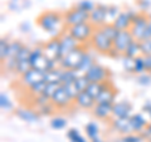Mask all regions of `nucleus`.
Listing matches in <instances>:
<instances>
[{
    "instance_id": "obj_52",
    "label": "nucleus",
    "mask_w": 151,
    "mask_h": 142,
    "mask_svg": "<svg viewBox=\"0 0 151 142\" xmlns=\"http://www.w3.org/2000/svg\"><path fill=\"white\" fill-rule=\"evenodd\" d=\"M34 102H35V105H37L38 107H40V106L47 105L48 102H50V99H49V98H47L45 96H43V94H40V96L34 97Z\"/></svg>"
},
{
    "instance_id": "obj_38",
    "label": "nucleus",
    "mask_w": 151,
    "mask_h": 142,
    "mask_svg": "<svg viewBox=\"0 0 151 142\" xmlns=\"http://www.w3.org/2000/svg\"><path fill=\"white\" fill-rule=\"evenodd\" d=\"M120 8L116 5H108L107 8V23H113L115 19L119 16L120 14Z\"/></svg>"
},
{
    "instance_id": "obj_10",
    "label": "nucleus",
    "mask_w": 151,
    "mask_h": 142,
    "mask_svg": "<svg viewBox=\"0 0 151 142\" xmlns=\"http://www.w3.org/2000/svg\"><path fill=\"white\" fill-rule=\"evenodd\" d=\"M135 40L134 35L131 34L130 30H120L117 37L113 40V49L119 52L120 54H125L126 49L130 47V44Z\"/></svg>"
},
{
    "instance_id": "obj_55",
    "label": "nucleus",
    "mask_w": 151,
    "mask_h": 142,
    "mask_svg": "<svg viewBox=\"0 0 151 142\" xmlns=\"http://www.w3.org/2000/svg\"><path fill=\"white\" fill-rule=\"evenodd\" d=\"M19 28H20V30H22L23 33H29V32H30V24H29L28 22H23Z\"/></svg>"
},
{
    "instance_id": "obj_21",
    "label": "nucleus",
    "mask_w": 151,
    "mask_h": 142,
    "mask_svg": "<svg viewBox=\"0 0 151 142\" xmlns=\"http://www.w3.org/2000/svg\"><path fill=\"white\" fill-rule=\"evenodd\" d=\"M15 115L22 121L28 122V123H34V122L39 121V113L32 110H27V108H18L15 111Z\"/></svg>"
},
{
    "instance_id": "obj_23",
    "label": "nucleus",
    "mask_w": 151,
    "mask_h": 142,
    "mask_svg": "<svg viewBox=\"0 0 151 142\" xmlns=\"http://www.w3.org/2000/svg\"><path fill=\"white\" fill-rule=\"evenodd\" d=\"M107 83H108V80H107V82H101V83L92 82V83H89V86H88V88L86 89V92H87L92 98L97 99V97L101 94V92L106 88Z\"/></svg>"
},
{
    "instance_id": "obj_60",
    "label": "nucleus",
    "mask_w": 151,
    "mask_h": 142,
    "mask_svg": "<svg viewBox=\"0 0 151 142\" xmlns=\"http://www.w3.org/2000/svg\"><path fill=\"white\" fill-rule=\"evenodd\" d=\"M149 142H151V136H150V137H149Z\"/></svg>"
},
{
    "instance_id": "obj_4",
    "label": "nucleus",
    "mask_w": 151,
    "mask_h": 142,
    "mask_svg": "<svg viewBox=\"0 0 151 142\" xmlns=\"http://www.w3.org/2000/svg\"><path fill=\"white\" fill-rule=\"evenodd\" d=\"M97 28H94L91 23H84V24L74 25L68 28V33L72 35L78 43H86V42L91 40Z\"/></svg>"
},
{
    "instance_id": "obj_3",
    "label": "nucleus",
    "mask_w": 151,
    "mask_h": 142,
    "mask_svg": "<svg viewBox=\"0 0 151 142\" xmlns=\"http://www.w3.org/2000/svg\"><path fill=\"white\" fill-rule=\"evenodd\" d=\"M84 54H86V50H84L82 47H78L74 50H72L69 54H67L65 57H63L62 59L59 60V68L62 69H73V70H78L79 65L82 63V59Z\"/></svg>"
},
{
    "instance_id": "obj_34",
    "label": "nucleus",
    "mask_w": 151,
    "mask_h": 142,
    "mask_svg": "<svg viewBox=\"0 0 151 142\" xmlns=\"http://www.w3.org/2000/svg\"><path fill=\"white\" fill-rule=\"evenodd\" d=\"M74 83H76V86H77L79 92H84L88 88V86H89V83L91 82H89L88 78L86 77V74H81L77 79H76Z\"/></svg>"
},
{
    "instance_id": "obj_53",
    "label": "nucleus",
    "mask_w": 151,
    "mask_h": 142,
    "mask_svg": "<svg viewBox=\"0 0 151 142\" xmlns=\"http://www.w3.org/2000/svg\"><path fill=\"white\" fill-rule=\"evenodd\" d=\"M144 62H145V69H146V72H150L151 73V55H145L144 57Z\"/></svg>"
},
{
    "instance_id": "obj_7",
    "label": "nucleus",
    "mask_w": 151,
    "mask_h": 142,
    "mask_svg": "<svg viewBox=\"0 0 151 142\" xmlns=\"http://www.w3.org/2000/svg\"><path fill=\"white\" fill-rule=\"evenodd\" d=\"M88 22H89V13L83 11L76 6L69 9V10L64 14V23L68 28L74 27V25H79V24H84V23H88Z\"/></svg>"
},
{
    "instance_id": "obj_32",
    "label": "nucleus",
    "mask_w": 151,
    "mask_h": 142,
    "mask_svg": "<svg viewBox=\"0 0 151 142\" xmlns=\"http://www.w3.org/2000/svg\"><path fill=\"white\" fill-rule=\"evenodd\" d=\"M67 137H68V140L70 142H87L86 138L79 133V131L78 130H76V128H70L68 130L67 132Z\"/></svg>"
},
{
    "instance_id": "obj_36",
    "label": "nucleus",
    "mask_w": 151,
    "mask_h": 142,
    "mask_svg": "<svg viewBox=\"0 0 151 142\" xmlns=\"http://www.w3.org/2000/svg\"><path fill=\"white\" fill-rule=\"evenodd\" d=\"M122 67L127 73H135V58L124 55L122 58Z\"/></svg>"
},
{
    "instance_id": "obj_12",
    "label": "nucleus",
    "mask_w": 151,
    "mask_h": 142,
    "mask_svg": "<svg viewBox=\"0 0 151 142\" xmlns=\"http://www.w3.org/2000/svg\"><path fill=\"white\" fill-rule=\"evenodd\" d=\"M20 82L24 87L30 88V87L35 86V84L40 83V82H45V73L32 68L29 72H27L24 75H22Z\"/></svg>"
},
{
    "instance_id": "obj_5",
    "label": "nucleus",
    "mask_w": 151,
    "mask_h": 142,
    "mask_svg": "<svg viewBox=\"0 0 151 142\" xmlns=\"http://www.w3.org/2000/svg\"><path fill=\"white\" fill-rule=\"evenodd\" d=\"M149 23H150L149 16H146L144 13H136V15L132 19V27L130 28V32L134 35L135 40L141 42L144 39V34Z\"/></svg>"
},
{
    "instance_id": "obj_22",
    "label": "nucleus",
    "mask_w": 151,
    "mask_h": 142,
    "mask_svg": "<svg viewBox=\"0 0 151 142\" xmlns=\"http://www.w3.org/2000/svg\"><path fill=\"white\" fill-rule=\"evenodd\" d=\"M112 106L113 105H100L96 103L93 107V116L98 120H108L112 116Z\"/></svg>"
},
{
    "instance_id": "obj_2",
    "label": "nucleus",
    "mask_w": 151,
    "mask_h": 142,
    "mask_svg": "<svg viewBox=\"0 0 151 142\" xmlns=\"http://www.w3.org/2000/svg\"><path fill=\"white\" fill-rule=\"evenodd\" d=\"M29 62L32 64V68L33 69H37V70H40V72H48L50 69H54L57 68V62H53V60L48 59L47 57L44 55V52H43V47L38 45L35 47L34 49H32V53L29 57Z\"/></svg>"
},
{
    "instance_id": "obj_59",
    "label": "nucleus",
    "mask_w": 151,
    "mask_h": 142,
    "mask_svg": "<svg viewBox=\"0 0 151 142\" xmlns=\"http://www.w3.org/2000/svg\"><path fill=\"white\" fill-rule=\"evenodd\" d=\"M115 142H126V141H125L124 138H120V140H116Z\"/></svg>"
},
{
    "instance_id": "obj_35",
    "label": "nucleus",
    "mask_w": 151,
    "mask_h": 142,
    "mask_svg": "<svg viewBox=\"0 0 151 142\" xmlns=\"http://www.w3.org/2000/svg\"><path fill=\"white\" fill-rule=\"evenodd\" d=\"M74 6L78 8V9H81V10H83V11L91 13L93 9L96 8V4H94L93 1H91V0H81V1H78Z\"/></svg>"
},
{
    "instance_id": "obj_61",
    "label": "nucleus",
    "mask_w": 151,
    "mask_h": 142,
    "mask_svg": "<svg viewBox=\"0 0 151 142\" xmlns=\"http://www.w3.org/2000/svg\"><path fill=\"white\" fill-rule=\"evenodd\" d=\"M149 19H150V22H151V14H150V16H149Z\"/></svg>"
},
{
    "instance_id": "obj_44",
    "label": "nucleus",
    "mask_w": 151,
    "mask_h": 142,
    "mask_svg": "<svg viewBox=\"0 0 151 142\" xmlns=\"http://www.w3.org/2000/svg\"><path fill=\"white\" fill-rule=\"evenodd\" d=\"M54 106H53V103L52 102H48L47 105H43V106H40V107H38V112L40 113V115H44V116H49L52 115V113L54 112Z\"/></svg>"
},
{
    "instance_id": "obj_18",
    "label": "nucleus",
    "mask_w": 151,
    "mask_h": 142,
    "mask_svg": "<svg viewBox=\"0 0 151 142\" xmlns=\"http://www.w3.org/2000/svg\"><path fill=\"white\" fill-rule=\"evenodd\" d=\"M111 125L117 132H120L124 136L134 133V130H132L131 123H130V118H113Z\"/></svg>"
},
{
    "instance_id": "obj_6",
    "label": "nucleus",
    "mask_w": 151,
    "mask_h": 142,
    "mask_svg": "<svg viewBox=\"0 0 151 142\" xmlns=\"http://www.w3.org/2000/svg\"><path fill=\"white\" fill-rule=\"evenodd\" d=\"M91 42H92V45L94 47V49L98 50L102 54H107L108 55V53L113 49V42L108 37H106L105 34H103L100 28H97L96 29Z\"/></svg>"
},
{
    "instance_id": "obj_1",
    "label": "nucleus",
    "mask_w": 151,
    "mask_h": 142,
    "mask_svg": "<svg viewBox=\"0 0 151 142\" xmlns=\"http://www.w3.org/2000/svg\"><path fill=\"white\" fill-rule=\"evenodd\" d=\"M64 22V15L58 11H44L38 15L37 24L47 33H54Z\"/></svg>"
},
{
    "instance_id": "obj_13",
    "label": "nucleus",
    "mask_w": 151,
    "mask_h": 142,
    "mask_svg": "<svg viewBox=\"0 0 151 142\" xmlns=\"http://www.w3.org/2000/svg\"><path fill=\"white\" fill-rule=\"evenodd\" d=\"M132 113V105L129 101L115 102L112 106V116L113 118H130Z\"/></svg>"
},
{
    "instance_id": "obj_48",
    "label": "nucleus",
    "mask_w": 151,
    "mask_h": 142,
    "mask_svg": "<svg viewBox=\"0 0 151 142\" xmlns=\"http://www.w3.org/2000/svg\"><path fill=\"white\" fill-rule=\"evenodd\" d=\"M137 83L140 86H150L151 84V74L142 73L137 77Z\"/></svg>"
},
{
    "instance_id": "obj_20",
    "label": "nucleus",
    "mask_w": 151,
    "mask_h": 142,
    "mask_svg": "<svg viewBox=\"0 0 151 142\" xmlns=\"http://www.w3.org/2000/svg\"><path fill=\"white\" fill-rule=\"evenodd\" d=\"M130 123H131L132 130H134V132H136V133L144 132L149 125L146 118L141 115V113H134V115L130 117Z\"/></svg>"
},
{
    "instance_id": "obj_25",
    "label": "nucleus",
    "mask_w": 151,
    "mask_h": 142,
    "mask_svg": "<svg viewBox=\"0 0 151 142\" xmlns=\"http://www.w3.org/2000/svg\"><path fill=\"white\" fill-rule=\"evenodd\" d=\"M81 73L78 70H73V69H63L62 73V79H60V84H68V83H73L76 82Z\"/></svg>"
},
{
    "instance_id": "obj_43",
    "label": "nucleus",
    "mask_w": 151,
    "mask_h": 142,
    "mask_svg": "<svg viewBox=\"0 0 151 142\" xmlns=\"http://www.w3.org/2000/svg\"><path fill=\"white\" fill-rule=\"evenodd\" d=\"M45 86H47V82H40L35 84V86H33L30 88H28L30 91V93L33 94V97H37V96H40V94H43L44 89H45Z\"/></svg>"
},
{
    "instance_id": "obj_51",
    "label": "nucleus",
    "mask_w": 151,
    "mask_h": 142,
    "mask_svg": "<svg viewBox=\"0 0 151 142\" xmlns=\"http://www.w3.org/2000/svg\"><path fill=\"white\" fill-rule=\"evenodd\" d=\"M4 64H5V68L8 70H15L18 60H17V58H8L5 62H4Z\"/></svg>"
},
{
    "instance_id": "obj_8",
    "label": "nucleus",
    "mask_w": 151,
    "mask_h": 142,
    "mask_svg": "<svg viewBox=\"0 0 151 142\" xmlns=\"http://www.w3.org/2000/svg\"><path fill=\"white\" fill-rule=\"evenodd\" d=\"M43 52H44V55L48 59L59 63V60L62 59V54H60V39L59 38H52L49 42H47L43 45Z\"/></svg>"
},
{
    "instance_id": "obj_9",
    "label": "nucleus",
    "mask_w": 151,
    "mask_h": 142,
    "mask_svg": "<svg viewBox=\"0 0 151 142\" xmlns=\"http://www.w3.org/2000/svg\"><path fill=\"white\" fill-rule=\"evenodd\" d=\"M107 8L105 4H96V8L89 13V23L94 28H101L107 23Z\"/></svg>"
},
{
    "instance_id": "obj_30",
    "label": "nucleus",
    "mask_w": 151,
    "mask_h": 142,
    "mask_svg": "<svg viewBox=\"0 0 151 142\" xmlns=\"http://www.w3.org/2000/svg\"><path fill=\"white\" fill-rule=\"evenodd\" d=\"M84 130H86L87 137L91 141L98 137V126H97V123H94V122H89V123H87L86 127H84Z\"/></svg>"
},
{
    "instance_id": "obj_57",
    "label": "nucleus",
    "mask_w": 151,
    "mask_h": 142,
    "mask_svg": "<svg viewBox=\"0 0 151 142\" xmlns=\"http://www.w3.org/2000/svg\"><path fill=\"white\" fill-rule=\"evenodd\" d=\"M145 135L146 137H150L151 136V123L147 125V127H146V130H145Z\"/></svg>"
},
{
    "instance_id": "obj_15",
    "label": "nucleus",
    "mask_w": 151,
    "mask_h": 142,
    "mask_svg": "<svg viewBox=\"0 0 151 142\" xmlns=\"http://www.w3.org/2000/svg\"><path fill=\"white\" fill-rule=\"evenodd\" d=\"M50 102L53 103V106H54L55 108L63 110V108H67L73 101L69 98V96L67 94V92L64 91V88L60 86V87L55 91V93L53 94V97L50 98Z\"/></svg>"
},
{
    "instance_id": "obj_50",
    "label": "nucleus",
    "mask_w": 151,
    "mask_h": 142,
    "mask_svg": "<svg viewBox=\"0 0 151 142\" xmlns=\"http://www.w3.org/2000/svg\"><path fill=\"white\" fill-rule=\"evenodd\" d=\"M137 6L141 11H147L151 8V0H137Z\"/></svg>"
},
{
    "instance_id": "obj_17",
    "label": "nucleus",
    "mask_w": 151,
    "mask_h": 142,
    "mask_svg": "<svg viewBox=\"0 0 151 142\" xmlns=\"http://www.w3.org/2000/svg\"><path fill=\"white\" fill-rule=\"evenodd\" d=\"M115 98H116V91L112 84L110 83V80H108L106 88L97 97L96 103H100V105H113L115 103Z\"/></svg>"
},
{
    "instance_id": "obj_19",
    "label": "nucleus",
    "mask_w": 151,
    "mask_h": 142,
    "mask_svg": "<svg viewBox=\"0 0 151 142\" xmlns=\"http://www.w3.org/2000/svg\"><path fill=\"white\" fill-rule=\"evenodd\" d=\"M74 103L77 105L78 107L83 108V110H93V107L96 106V99L92 98L89 94L84 91V92H81L77 96V98H76Z\"/></svg>"
},
{
    "instance_id": "obj_46",
    "label": "nucleus",
    "mask_w": 151,
    "mask_h": 142,
    "mask_svg": "<svg viewBox=\"0 0 151 142\" xmlns=\"http://www.w3.org/2000/svg\"><path fill=\"white\" fill-rule=\"evenodd\" d=\"M30 53H32V49H29L28 47H23L22 50L19 52V54L17 55V60H29V57H30Z\"/></svg>"
},
{
    "instance_id": "obj_39",
    "label": "nucleus",
    "mask_w": 151,
    "mask_h": 142,
    "mask_svg": "<svg viewBox=\"0 0 151 142\" xmlns=\"http://www.w3.org/2000/svg\"><path fill=\"white\" fill-rule=\"evenodd\" d=\"M67 126V120L63 117H54L50 121V127L53 130H63Z\"/></svg>"
},
{
    "instance_id": "obj_28",
    "label": "nucleus",
    "mask_w": 151,
    "mask_h": 142,
    "mask_svg": "<svg viewBox=\"0 0 151 142\" xmlns=\"http://www.w3.org/2000/svg\"><path fill=\"white\" fill-rule=\"evenodd\" d=\"M126 57H130V58H136V57L141 55V48H140V42L139 40H134L130 44V47L126 49L125 54Z\"/></svg>"
},
{
    "instance_id": "obj_42",
    "label": "nucleus",
    "mask_w": 151,
    "mask_h": 142,
    "mask_svg": "<svg viewBox=\"0 0 151 142\" xmlns=\"http://www.w3.org/2000/svg\"><path fill=\"white\" fill-rule=\"evenodd\" d=\"M144 72H146L144 57L139 55V57H136V58H135V73L136 74H142Z\"/></svg>"
},
{
    "instance_id": "obj_54",
    "label": "nucleus",
    "mask_w": 151,
    "mask_h": 142,
    "mask_svg": "<svg viewBox=\"0 0 151 142\" xmlns=\"http://www.w3.org/2000/svg\"><path fill=\"white\" fill-rule=\"evenodd\" d=\"M142 111L147 113V115H149V118L151 120V102H150V101H147V102H146L145 105L142 106Z\"/></svg>"
},
{
    "instance_id": "obj_37",
    "label": "nucleus",
    "mask_w": 151,
    "mask_h": 142,
    "mask_svg": "<svg viewBox=\"0 0 151 142\" xmlns=\"http://www.w3.org/2000/svg\"><path fill=\"white\" fill-rule=\"evenodd\" d=\"M32 69V64L29 60H19L18 64H17V69L15 72L20 75H24L27 72H29Z\"/></svg>"
},
{
    "instance_id": "obj_49",
    "label": "nucleus",
    "mask_w": 151,
    "mask_h": 142,
    "mask_svg": "<svg viewBox=\"0 0 151 142\" xmlns=\"http://www.w3.org/2000/svg\"><path fill=\"white\" fill-rule=\"evenodd\" d=\"M126 142H144V137L140 136L139 133H130L122 137Z\"/></svg>"
},
{
    "instance_id": "obj_33",
    "label": "nucleus",
    "mask_w": 151,
    "mask_h": 142,
    "mask_svg": "<svg viewBox=\"0 0 151 142\" xmlns=\"http://www.w3.org/2000/svg\"><path fill=\"white\" fill-rule=\"evenodd\" d=\"M9 45L10 43L6 40V39H3L0 40V59H1V62H5L9 57Z\"/></svg>"
},
{
    "instance_id": "obj_14",
    "label": "nucleus",
    "mask_w": 151,
    "mask_h": 142,
    "mask_svg": "<svg viewBox=\"0 0 151 142\" xmlns=\"http://www.w3.org/2000/svg\"><path fill=\"white\" fill-rule=\"evenodd\" d=\"M135 15H136V13L132 10L121 11L112 24L119 30H130V28L132 27V19H134Z\"/></svg>"
},
{
    "instance_id": "obj_56",
    "label": "nucleus",
    "mask_w": 151,
    "mask_h": 142,
    "mask_svg": "<svg viewBox=\"0 0 151 142\" xmlns=\"http://www.w3.org/2000/svg\"><path fill=\"white\" fill-rule=\"evenodd\" d=\"M147 39H151V22L149 23L147 28H146L145 34H144V39H142V40H147ZM142 40H141V42H142Z\"/></svg>"
},
{
    "instance_id": "obj_40",
    "label": "nucleus",
    "mask_w": 151,
    "mask_h": 142,
    "mask_svg": "<svg viewBox=\"0 0 151 142\" xmlns=\"http://www.w3.org/2000/svg\"><path fill=\"white\" fill-rule=\"evenodd\" d=\"M0 107H1V110H4V111H10L13 108L12 101L9 99L8 94L4 92L0 93Z\"/></svg>"
},
{
    "instance_id": "obj_41",
    "label": "nucleus",
    "mask_w": 151,
    "mask_h": 142,
    "mask_svg": "<svg viewBox=\"0 0 151 142\" xmlns=\"http://www.w3.org/2000/svg\"><path fill=\"white\" fill-rule=\"evenodd\" d=\"M62 84H59V83H47V86H45V89H44V92H43V96H45L47 98H52L53 97V94L55 93V91L58 89Z\"/></svg>"
},
{
    "instance_id": "obj_24",
    "label": "nucleus",
    "mask_w": 151,
    "mask_h": 142,
    "mask_svg": "<svg viewBox=\"0 0 151 142\" xmlns=\"http://www.w3.org/2000/svg\"><path fill=\"white\" fill-rule=\"evenodd\" d=\"M62 73H63L62 68H54V69L48 70V72H45V82L47 83H59L60 84Z\"/></svg>"
},
{
    "instance_id": "obj_26",
    "label": "nucleus",
    "mask_w": 151,
    "mask_h": 142,
    "mask_svg": "<svg viewBox=\"0 0 151 142\" xmlns=\"http://www.w3.org/2000/svg\"><path fill=\"white\" fill-rule=\"evenodd\" d=\"M94 64V59H93V57L88 53V52H86V54H84L83 57V59H82V63L81 65H79V68H78V72L81 73V74H86L89 69H91V67Z\"/></svg>"
},
{
    "instance_id": "obj_27",
    "label": "nucleus",
    "mask_w": 151,
    "mask_h": 142,
    "mask_svg": "<svg viewBox=\"0 0 151 142\" xmlns=\"http://www.w3.org/2000/svg\"><path fill=\"white\" fill-rule=\"evenodd\" d=\"M100 29L102 30L103 34H105L106 37L110 38V39H111L112 42L115 40V38H116V37H117V34L120 33V30L117 29V28H116L115 25H113L112 23H106V24H105V25H102V27L100 28Z\"/></svg>"
},
{
    "instance_id": "obj_16",
    "label": "nucleus",
    "mask_w": 151,
    "mask_h": 142,
    "mask_svg": "<svg viewBox=\"0 0 151 142\" xmlns=\"http://www.w3.org/2000/svg\"><path fill=\"white\" fill-rule=\"evenodd\" d=\"M60 39V54H62V58L65 57L67 54H69L72 50H74L76 48H78V42L74 39V38L69 34V33H64L59 37Z\"/></svg>"
},
{
    "instance_id": "obj_29",
    "label": "nucleus",
    "mask_w": 151,
    "mask_h": 142,
    "mask_svg": "<svg viewBox=\"0 0 151 142\" xmlns=\"http://www.w3.org/2000/svg\"><path fill=\"white\" fill-rule=\"evenodd\" d=\"M23 43L19 40H14L10 42V45H9V57L8 58H17V55L19 54V52L23 48Z\"/></svg>"
},
{
    "instance_id": "obj_11",
    "label": "nucleus",
    "mask_w": 151,
    "mask_h": 142,
    "mask_svg": "<svg viewBox=\"0 0 151 142\" xmlns=\"http://www.w3.org/2000/svg\"><path fill=\"white\" fill-rule=\"evenodd\" d=\"M108 75H110L108 70L105 67H102L101 64H98V63H94L91 67V69L86 73V77L88 78V80L91 83L92 82H97V83L107 82Z\"/></svg>"
},
{
    "instance_id": "obj_31",
    "label": "nucleus",
    "mask_w": 151,
    "mask_h": 142,
    "mask_svg": "<svg viewBox=\"0 0 151 142\" xmlns=\"http://www.w3.org/2000/svg\"><path fill=\"white\" fill-rule=\"evenodd\" d=\"M62 87L64 88V91L67 92V94L69 96V98L72 99V101H76V98H77V96L81 92L78 91L77 86H76V83H68V84H62Z\"/></svg>"
},
{
    "instance_id": "obj_58",
    "label": "nucleus",
    "mask_w": 151,
    "mask_h": 142,
    "mask_svg": "<svg viewBox=\"0 0 151 142\" xmlns=\"http://www.w3.org/2000/svg\"><path fill=\"white\" fill-rule=\"evenodd\" d=\"M91 142H103L101 138H100V137H97V138H94V140H92Z\"/></svg>"
},
{
    "instance_id": "obj_47",
    "label": "nucleus",
    "mask_w": 151,
    "mask_h": 142,
    "mask_svg": "<svg viewBox=\"0 0 151 142\" xmlns=\"http://www.w3.org/2000/svg\"><path fill=\"white\" fill-rule=\"evenodd\" d=\"M8 6L13 11H19V10H22L25 5H24V3H23L22 0H10V1L8 3Z\"/></svg>"
},
{
    "instance_id": "obj_45",
    "label": "nucleus",
    "mask_w": 151,
    "mask_h": 142,
    "mask_svg": "<svg viewBox=\"0 0 151 142\" xmlns=\"http://www.w3.org/2000/svg\"><path fill=\"white\" fill-rule=\"evenodd\" d=\"M140 48H141V55H151V39L140 42Z\"/></svg>"
}]
</instances>
